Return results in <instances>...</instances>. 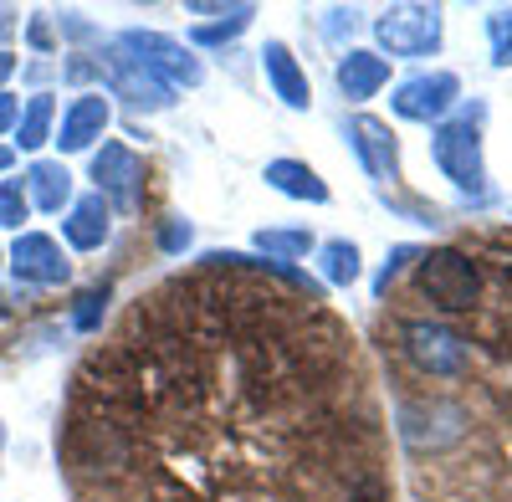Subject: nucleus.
Here are the masks:
<instances>
[{
  "label": "nucleus",
  "mask_w": 512,
  "mask_h": 502,
  "mask_svg": "<svg viewBox=\"0 0 512 502\" xmlns=\"http://www.w3.org/2000/svg\"><path fill=\"white\" fill-rule=\"evenodd\" d=\"M482 123H487V103H456V113H446L431 129V159L436 170L472 200V205H492L497 190L487 180V159H482Z\"/></svg>",
  "instance_id": "obj_1"
},
{
  "label": "nucleus",
  "mask_w": 512,
  "mask_h": 502,
  "mask_svg": "<svg viewBox=\"0 0 512 502\" xmlns=\"http://www.w3.org/2000/svg\"><path fill=\"white\" fill-rule=\"evenodd\" d=\"M415 282H420V292H425V298H431L441 313H472L477 292H482L477 262L466 257L461 246L420 251V262H415Z\"/></svg>",
  "instance_id": "obj_2"
},
{
  "label": "nucleus",
  "mask_w": 512,
  "mask_h": 502,
  "mask_svg": "<svg viewBox=\"0 0 512 502\" xmlns=\"http://www.w3.org/2000/svg\"><path fill=\"white\" fill-rule=\"evenodd\" d=\"M374 41H379V57H431L441 47L446 36V16L441 6H415V0H405V6H384L374 21H369Z\"/></svg>",
  "instance_id": "obj_3"
},
{
  "label": "nucleus",
  "mask_w": 512,
  "mask_h": 502,
  "mask_svg": "<svg viewBox=\"0 0 512 502\" xmlns=\"http://www.w3.org/2000/svg\"><path fill=\"white\" fill-rule=\"evenodd\" d=\"M395 431H400V441L410 451H446V446H456L466 431H472V415H466L456 400H441V395L400 400Z\"/></svg>",
  "instance_id": "obj_4"
},
{
  "label": "nucleus",
  "mask_w": 512,
  "mask_h": 502,
  "mask_svg": "<svg viewBox=\"0 0 512 502\" xmlns=\"http://www.w3.org/2000/svg\"><path fill=\"white\" fill-rule=\"evenodd\" d=\"M113 41H118V47L134 57L139 67H149L159 82H169V88H200V82H205L200 57H190L185 41L164 36V31H139V26H128V31H118Z\"/></svg>",
  "instance_id": "obj_5"
},
{
  "label": "nucleus",
  "mask_w": 512,
  "mask_h": 502,
  "mask_svg": "<svg viewBox=\"0 0 512 502\" xmlns=\"http://www.w3.org/2000/svg\"><path fill=\"white\" fill-rule=\"evenodd\" d=\"M405 339V354L420 374H436V380H451V374H461L466 364H472V344L461 339L456 328L436 323V318H410L400 328Z\"/></svg>",
  "instance_id": "obj_6"
},
{
  "label": "nucleus",
  "mask_w": 512,
  "mask_h": 502,
  "mask_svg": "<svg viewBox=\"0 0 512 502\" xmlns=\"http://www.w3.org/2000/svg\"><path fill=\"white\" fill-rule=\"evenodd\" d=\"M93 185L108 200V211H118V216H139L144 211V159L128 144L103 139V149L93 154Z\"/></svg>",
  "instance_id": "obj_7"
},
{
  "label": "nucleus",
  "mask_w": 512,
  "mask_h": 502,
  "mask_svg": "<svg viewBox=\"0 0 512 502\" xmlns=\"http://www.w3.org/2000/svg\"><path fill=\"white\" fill-rule=\"evenodd\" d=\"M456 103H461V77L446 72V67L405 77L400 88H395V98H390L395 118H405V123H431V129H436V123H441Z\"/></svg>",
  "instance_id": "obj_8"
},
{
  "label": "nucleus",
  "mask_w": 512,
  "mask_h": 502,
  "mask_svg": "<svg viewBox=\"0 0 512 502\" xmlns=\"http://www.w3.org/2000/svg\"><path fill=\"white\" fill-rule=\"evenodd\" d=\"M344 139L359 159V170L374 180V185H400V139L384 118L374 113H354L344 118Z\"/></svg>",
  "instance_id": "obj_9"
},
{
  "label": "nucleus",
  "mask_w": 512,
  "mask_h": 502,
  "mask_svg": "<svg viewBox=\"0 0 512 502\" xmlns=\"http://www.w3.org/2000/svg\"><path fill=\"white\" fill-rule=\"evenodd\" d=\"M6 267L26 287H62L72 277V262H67L62 241L47 236V231H21L11 241V251H6Z\"/></svg>",
  "instance_id": "obj_10"
},
{
  "label": "nucleus",
  "mask_w": 512,
  "mask_h": 502,
  "mask_svg": "<svg viewBox=\"0 0 512 502\" xmlns=\"http://www.w3.org/2000/svg\"><path fill=\"white\" fill-rule=\"evenodd\" d=\"M103 72H108V88L128 103V108H144V113H164V108H175V88L169 82H159L149 67H139L134 57H128L118 41H108V52H103Z\"/></svg>",
  "instance_id": "obj_11"
},
{
  "label": "nucleus",
  "mask_w": 512,
  "mask_h": 502,
  "mask_svg": "<svg viewBox=\"0 0 512 502\" xmlns=\"http://www.w3.org/2000/svg\"><path fill=\"white\" fill-rule=\"evenodd\" d=\"M108 123H113V108L103 93H77L62 113V129L52 134L62 154H82V149H93L103 134H108Z\"/></svg>",
  "instance_id": "obj_12"
},
{
  "label": "nucleus",
  "mask_w": 512,
  "mask_h": 502,
  "mask_svg": "<svg viewBox=\"0 0 512 502\" xmlns=\"http://www.w3.org/2000/svg\"><path fill=\"white\" fill-rule=\"evenodd\" d=\"M262 72H267V88H272L292 113H308V108H313L308 72H303V62L292 57L287 41H267V47H262Z\"/></svg>",
  "instance_id": "obj_13"
},
{
  "label": "nucleus",
  "mask_w": 512,
  "mask_h": 502,
  "mask_svg": "<svg viewBox=\"0 0 512 502\" xmlns=\"http://www.w3.org/2000/svg\"><path fill=\"white\" fill-rule=\"evenodd\" d=\"M333 82H338V93H344L349 103H369L384 82H390V62H384L379 52L349 47L344 57H338V67H333Z\"/></svg>",
  "instance_id": "obj_14"
},
{
  "label": "nucleus",
  "mask_w": 512,
  "mask_h": 502,
  "mask_svg": "<svg viewBox=\"0 0 512 502\" xmlns=\"http://www.w3.org/2000/svg\"><path fill=\"white\" fill-rule=\"evenodd\" d=\"M62 236L72 251H98L108 236H113V211H108V200L93 190V195H82L67 205V216H62Z\"/></svg>",
  "instance_id": "obj_15"
},
{
  "label": "nucleus",
  "mask_w": 512,
  "mask_h": 502,
  "mask_svg": "<svg viewBox=\"0 0 512 502\" xmlns=\"http://www.w3.org/2000/svg\"><path fill=\"white\" fill-rule=\"evenodd\" d=\"M21 190H26V205H36V211H47V216H62L72 205V170L62 159H31Z\"/></svg>",
  "instance_id": "obj_16"
},
{
  "label": "nucleus",
  "mask_w": 512,
  "mask_h": 502,
  "mask_svg": "<svg viewBox=\"0 0 512 502\" xmlns=\"http://www.w3.org/2000/svg\"><path fill=\"white\" fill-rule=\"evenodd\" d=\"M262 180H267L277 195H287V200L328 205V185H323V175L313 170V164H303V159H272L267 170H262Z\"/></svg>",
  "instance_id": "obj_17"
},
{
  "label": "nucleus",
  "mask_w": 512,
  "mask_h": 502,
  "mask_svg": "<svg viewBox=\"0 0 512 502\" xmlns=\"http://www.w3.org/2000/svg\"><path fill=\"white\" fill-rule=\"evenodd\" d=\"M251 246L262 251L267 262H297V257H308V251H318V241H313V231H303V226H262L251 236Z\"/></svg>",
  "instance_id": "obj_18"
},
{
  "label": "nucleus",
  "mask_w": 512,
  "mask_h": 502,
  "mask_svg": "<svg viewBox=\"0 0 512 502\" xmlns=\"http://www.w3.org/2000/svg\"><path fill=\"white\" fill-rule=\"evenodd\" d=\"M52 123H57V98L52 93H31L21 118H16V144L26 154H36L41 144H52Z\"/></svg>",
  "instance_id": "obj_19"
},
{
  "label": "nucleus",
  "mask_w": 512,
  "mask_h": 502,
  "mask_svg": "<svg viewBox=\"0 0 512 502\" xmlns=\"http://www.w3.org/2000/svg\"><path fill=\"white\" fill-rule=\"evenodd\" d=\"M318 272H323L328 287H354L359 272H364V267H359V246L344 241V236L323 241V246H318Z\"/></svg>",
  "instance_id": "obj_20"
},
{
  "label": "nucleus",
  "mask_w": 512,
  "mask_h": 502,
  "mask_svg": "<svg viewBox=\"0 0 512 502\" xmlns=\"http://www.w3.org/2000/svg\"><path fill=\"white\" fill-rule=\"evenodd\" d=\"M251 16H256V6H231L226 21H200V26H190V41H195V47H226V41H236V36L251 26Z\"/></svg>",
  "instance_id": "obj_21"
},
{
  "label": "nucleus",
  "mask_w": 512,
  "mask_h": 502,
  "mask_svg": "<svg viewBox=\"0 0 512 502\" xmlns=\"http://www.w3.org/2000/svg\"><path fill=\"white\" fill-rule=\"evenodd\" d=\"M410 262H420V246H415V241H405V246H395V251H390V257H384V267L374 272V298H390V287L400 282V272H405Z\"/></svg>",
  "instance_id": "obj_22"
},
{
  "label": "nucleus",
  "mask_w": 512,
  "mask_h": 502,
  "mask_svg": "<svg viewBox=\"0 0 512 502\" xmlns=\"http://www.w3.org/2000/svg\"><path fill=\"white\" fill-rule=\"evenodd\" d=\"M103 313H108V287H88V292L72 303V328H77V333H93V328L103 323Z\"/></svg>",
  "instance_id": "obj_23"
},
{
  "label": "nucleus",
  "mask_w": 512,
  "mask_h": 502,
  "mask_svg": "<svg viewBox=\"0 0 512 502\" xmlns=\"http://www.w3.org/2000/svg\"><path fill=\"white\" fill-rule=\"evenodd\" d=\"M487 41H492V62L512 67V11H487Z\"/></svg>",
  "instance_id": "obj_24"
},
{
  "label": "nucleus",
  "mask_w": 512,
  "mask_h": 502,
  "mask_svg": "<svg viewBox=\"0 0 512 502\" xmlns=\"http://www.w3.org/2000/svg\"><path fill=\"white\" fill-rule=\"evenodd\" d=\"M26 190H21V180H0V231H21V221H26Z\"/></svg>",
  "instance_id": "obj_25"
},
{
  "label": "nucleus",
  "mask_w": 512,
  "mask_h": 502,
  "mask_svg": "<svg viewBox=\"0 0 512 502\" xmlns=\"http://www.w3.org/2000/svg\"><path fill=\"white\" fill-rule=\"evenodd\" d=\"M359 16H364V11H344V6H333V11H323V36L333 41V47H344V41H349V36H354V31L364 26Z\"/></svg>",
  "instance_id": "obj_26"
},
{
  "label": "nucleus",
  "mask_w": 512,
  "mask_h": 502,
  "mask_svg": "<svg viewBox=\"0 0 512 502\" xmlns=\"http://www.w3.org/2000/svg\"><path fill=\"white\" fill-rule=\"evenodd\" d=\"M190 241H195V231H190V221H180V216L159 226V246L169 251V257H175V251H185Z\"/></svg>",
  "instance_id": "obj_27"
},
{
  "label": "nucleus",
  "mask_w": 512,
  "mask_h": 502,
  "mask_svg": "<svg viewBox=\"0 0 512 502\" xmlns=\"http://www.w3.org/2000/svg\"><path fill=\"white\" fill-rule=\"evenodd\" d=\"M16 118H21V103H16L11 93H0V134H11Z\"/></svg>",
  "instance_id": "obj_28"
},
{
  "label": "nucleus",
  "mask_w": 512,
  "mask_h": 502,
  "mask_svg": "<svg viewBox=\"0 0 512 502\" xmlns=\"http://www.w3.org/2000/svg\"><path fill=\"white\" fill-rule=\"evenodd\" d=\"M31 47H36V52H52V31H47V21H31Z\"/></svg>",
  "instance_id": "obj_29"
},
{
  "label": "nucleus",
  "mask_w": 512,
  "mask_h": 502,
  "mask_svg": "<svg viewBox=\"0 0 512 502\" xmlns=\"http://www.w3.org/2000/svg\"><path fill=\"white\" fill-rule=\"evenodd\" d=\"M11 72H16V57L0 47V93H6V82H11Z\"/></svg>",
  "instance_id": "obj_30"
},
{
  "label": "nucleus",
  "mask_w": 512,
  "mask_h": 502,
  "mask_svg": "<svg viewBox=\"0 0 512 502\" xmlns=\"http://www.w3.org/2000/svg\"><path fill=\"white\" fill-rule=\"evenodd\" d=\"M16 31V11H0V41H6Z\"/></svg>",
  "instance_id": "obj_31"
},
{
  "label": "nucleus",
  "mask_w": 512,
  "mask_h": 502,
  "mask_svg": "<svg viewBox=\"0 0 512 502\" xmlns=\"http://www.w3.org/2000/svg\"><path fill=\"white\" fill-rule=\"evenodd\" d=\"M11 164H16V149H11V144H0V175H6Z\"/></svg>",
  "instance_id": "obj_32"
},
{
  "label": "nucleus",
  "mask_w": 512,
  "mask_h": 502,
  "mask_svg": "<svg viewBox=\"0 0 512 502\" xmlns=\"http://www.w3.org/2000/svg\"><path fill=\"white\" fill-rule=\"evenodd\" d=\"M0 451H6V426H0Z\"/></svg>",
  "instance_id": "obj_33"
},
{
  "label": "nucleus",
  "mask_w": 512,
  "mask_h": 502,
  "mask_svg": "<svg viewBox=\"0 0 512 502\" xmlns=\"http://www.w3.org/2000/svg\"><path fill=\"white\" fill-rule=\"evenodd\" d=\"M0 267H6V251H0Z\"/></svg>",
  "instance_id": "obj_34"
}]
</instances>
